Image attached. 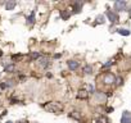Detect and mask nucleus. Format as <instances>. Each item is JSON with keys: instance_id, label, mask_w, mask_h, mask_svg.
I'll list each match as a JSON object with an SVG mask.
<instances>
[{"instance_id": "f257e3e1", "label": "nucleus", "mask_w": 131, "mask_h": 123, "mask_svg": "<svg viewBox=\"0 0 131 123\" xmlns=\"http://www.w3.org/2000/svg\"><path fill=\"white\" fill-rule=\"evenodd\" d=\"M126 6H127V3L123 1V0H118V1L114 3V9L117 12H123L126 9Z\"/></svg>"}, {"instance_id": "f03ea898", "label": "nucleus", "mask_w": 131, "mask_h": 123, "mask_svg": "<svg viewBox=\"0 0 131 123\" xmlns=\"http://www.w3.org/2000/svg\"><path fill=\"white\" fill-rule=\"evenodd\" d=\"M107 17H108V19H109L112 23H116L118 21V15H117V13H113V12H111V10H108L107 12Z\"/></svg>"}, {"instance_id": "7ed1b4c3", "label": "nucleus", "mask_w": 131, "mask_h": 123, "mask_svg": "<svg viewBox=\"0 0 131 123\" xmlns=\"http://www.w3.org/2000/svg\"><path fill=\"white\" fill-rule=\"evenodd\" d=\"M48 110H50V112H53V113H59V112H62V106H59V105H54V104H50V105H46L45 106Z\"/></svg>"}, {"instance_id": "20e7f679", "label": "nucleus", "mask_w": 131, "mask_h": 123, "mask_svg": "<svg viewBox=\"0 0 131 123\" xmlns=\"http://www.w3.org/2000/svg\"><path fill=\"white\" fill-rule=\"evenodd\" d=\"M121 123H131V113L130 112H123Z\"/></svg>"}, {"instance_id": "39448f33", "label": "nucleus", "mask_w": 131, "mask_h": 123, "mask_svg": "<svg viewBox=\"0 0 131 123\" xmlns=\"http://www.w3.org/2000/svg\"><path fill=\"white\" fill-rule=\"evenodd\" d=\"M67 65H68V68L71 69V71H76V69L79 68V63H77L76 60H68Z\"/></svg>"}, {"instance_id": "423d86ee", "label": "nucleus", "mask_w": 131, "mask_h": 123, "mask_svg": "<svg viewBox=\"0 0 131 123\" xmlns=\"http://www.w3.org/2000/svg\"><path fill=\"white\" fill-rule=\"evenodd\" d=\"M15 1H8L6 4H5V8H6V10H13L14 8H15Z\"/></svg>"}, {"instance_id": "0eeeda50", "label": "nucleus", "mask_w": 131, "mask_h": 123, "mask_svg": "<svg viewBox=\"0 0 131 123\" xmlns=\"http://www.w3.org/2000/svg\"><path fill=\"white\" fill-rule=\"evenodd\" d=\"M104 81H105V83H113V82H114V76H112V74H107V76H105V78H104Z\"/></svg>"}, {"instance_id": "6e6552de", "label": "nucleus", "mask_w": 131, "mask_h": 123, "mask_svg": "<svg viewBox=\"0 0 131 123\" xmlns=\"http://www.w3.org/2000/svg\"><path fill=\"white\" fill-rule=\"evenodd\" d=\"M117 32H118L120 35H122V36H129V35H130V30L120 28V30H117Z\"/></svg>"}, {"instance_id": "1a4fd4ad", "label": "nucleus", "mask_w": 131, "mask_h": 123, "mask_svg": "<svg viewBox=\"0 0 131 123\" xmlns=\"http://www.w3.org/2000/svg\"><path fill=\"white\" fill-rule=\"evenodd\" d=\"M87 91H84V90H81L80 92H79V94H77V97H79V99H86L87 97Z\"/></svg>"}, {"instance_id": "9d476101", "label": "nucleus", "mask_w": 131, "mask_h": 123, "mask_svg": "<svg viewBox=\"0 0 131 123\" xmlns=\"http://www.w3.org/2000/svg\"><path fill=\"white\" fill-rule=\"evenodd\" d=\"M84 72L85 73H87V74H90L91 72H92V68H91V65H85V68H84Z\"/></svg>"}, {"instance_id": "9b49d317", "label": "nucleus", "mask_w": 131, "mask_h": 123, "mask_svg": "<svg viewBox=\"0 0 131 123\" xmlns=\"http://www.w3.org/2000/svg\"><path fill=\"white\" fill-rule=\"evenodd\" d=\"M13 71H14V65H13V64L5 67V72H13Z\"/></svg>"}, {"instance_id": "f8f14e48", "label": "nucleus", "mask_w": 131, "mask_h": 123, "mask_svg": "<svg viewBox=\"0 0 131 123\" xmlns=\"http://www.w3.org/2000/svg\"><path fill=\"white\" fill-rule=\"evenodd\" d=\"M95 97H96L98 100H103V99H104V95H102L100 92H96V94H95Z\"/></svg>"}, {"instance_id": "ddd939ff", "label": "nucleus", "mask_w": 131, "mask_h": 123, "mask_svg": "<svg viewBox=\"0 0 131 123\" xmlns=\"http://www.w3.org/2000/svg\"><path fill=\"white\" fill-rule=\"evenodd\" d=\"M39 57H40V54H39V53H32V54H31V58H32V59H37Z\"/></svg>"}, {"instance_id": "4468645a", "label": "nucleus", "mask_w": 131, "mask_h": 123, "mask_svg": "<svg viewBox=\"0 0 131 123\" xmlns=\"http://www.w3.org/2000/svg\"><path fill=\"white\" fill-rule=\"evenodd\" d=\"M41 67H45V65H48V59H41Z\"/></svg>"}, {"instance_id": "2eb2a0df", "label": "nucleus", "mask_w": 131, "mask_h": 123, "mask_svg": "<svg viewBox=\"0 0 131 123\" xmlns=\"http://www.w3.org/2000/svg\"><path fill=\"white\" fill-rule=\"evenodd\" d=\"M34 17H35V13H32V14L28 17V23H32V22H34Z\"/></svg>"}, {"instance_id": "dca6fc26", "label": "nucleus", "mask_w": 131, "mask_h": 123, "mask_svg": "<svg viewBox=\"0 0 131 123\" xmlns=\"http://www.w3.org/2000/svg\"><path fill=\"white\" fill-rule=\"evenodd\" d=\"M113 63H114L113 60H109V63H105V64H104V68H107V67H111Z\"/></svg>"}, {"instance_id": "f3484780", "label": "nucleus", "mask_w": 131, "mask_h": 123, "mask_svg": "<svg viewBox=\"0 0 131 123\" xmlns=\"http://www.w3.org/2000/svg\"><path fill=\"white\" fill-rule=\"evenodd\" d=\"M103 19H104L103 15H99V17H98V22H99V23H103Z\"/></svg>"}, {"instance_id": "a211bd4d", "label": "nucleus", "mask_w": 131, "mask_h": 123, "mask_svg": "<svg viewBox=\"0 0 131 123\" xmlns=\"http://www.w3.org/2000/svg\"><path fill=\"white\" fill-rule=\"evenodd\" d=\"M99 121L102 122V123H108V119H105V118H100Z\"/></svg>"}, {"instance_id": "6ab92c4d", "label": "nucleus", "mask_w": 131, "mask_h": 123, "mask_svg": "<svg viewBox=\"0 0 131 123\" xmlns=\"http://www.w3.org/2000/svg\"><path fill=\"white\" fill-rule=\"evenodd\" d=\"M129 17H130V18H131V9H130V10H129Z\"/></svg>"}, {"instance_id": "aec40b11", "label": "nucleus", "mask_w": 131, "mask_h": 123, "mask_svg": "<svg viewBox=\"0 0 131 123\" xmlns=\"http://www.w3.org/2000/svg\"><path fill=\"white\" fill-rule=\"evenodd\" d=\"M3 55V53H1V50H0V57H1Z\"/></svg>"}, {"instance_id": "412c9836", "label": "nucleus", "mask_w": 131, "mask_h": 123, "mask_svg": "<svg viewBox=\"0 0 131 123\" xmlns=\"http://www.w3.org/2000/svg\"><path fill=\"white\" fill-rule=\"evenodd\" d=\"M6 123H13V122H10V121H8V122H6Z\"/></svg>"}]
</instances>
